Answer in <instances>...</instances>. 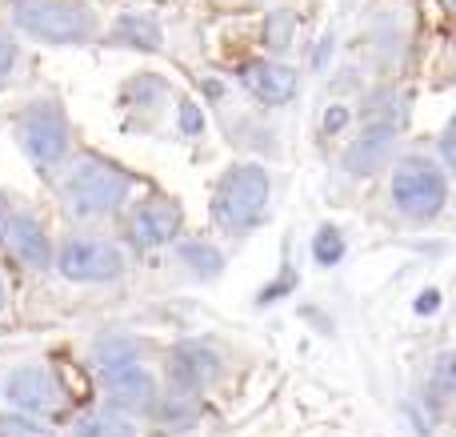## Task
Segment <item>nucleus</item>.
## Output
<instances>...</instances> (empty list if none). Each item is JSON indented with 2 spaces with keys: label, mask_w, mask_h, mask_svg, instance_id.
I'll return each mask as SVG.
<instances>
[{
  "label": "nucleus",
  "mask_w": 456,
  "mask_h": 437,
  "mask_svg": "<svg viewBox=\"0 0 456 437\" xmlns=\"http://www.w3.org/2000/svg\"><path fill=\"white\" fill-rule=\"evenodd\" d=\"M268 193H273V181H268L265 165H232L216 185L213 197V217L224 233H248L260 225L268 209Z\"/></svg>",
  "instance_id": "f257e3e1"
},
{
  "label": "nucleus",
  "mask_w": 456,
  "mask_h": 437,
  "mask_svg": "<svg viewBox=\"0 0 456 437\" xmlns=\"http://www.w3.org/2000/svg\"><path fill=\"white\" fill-rule=\"evenodd\" d=\"M133 189V177L125 169H117L112 161L101 157H80L69 169V181H64V201H69L72 213L80 217H101L120 209V201Z\"/></svg>",
  "instance_id": "f03ea898"
},
{
  "label": "nucleus",
  "mask_w": 456,
  "mask_h": 437,
  "mask_svg": "<svg viewBox=\"0 0 456 437\" xmlns=\"http://www.w3.org/2000/svg\"><path fill=\"white\" fill-rule=\"evenodd\" d=\"M16 29L45 45H80L96 37V12L77 0H24L16 8Z\"/></svg>",
  "instance_id": "7ed1b4c3"
},
{
  "label": "nucleus",
  "mask_w": 456,
  "mask_h": 437,
  "mask_svg": "<svg viewBox=\"0 0 456 437\" xmlns=\"http://www.w3.org/2000/svg\"><path fill=\"white\" fill-rule=\"evenodd\" d=\"M449 201L444 169L433 157H404L393 173V205L412 221H433Z\"/></svg>",
  "instance_id": "20e7f679"
},
{
  "label": "nucleus",
  "mask_w": 456,
  "mask_h": 437,
  "mask_svg": "<svg viewBox=\"0 0 456 437\" xmlns=\"http://www.w3.org/2000/svg\"><path fill=\"white\" fill-rule=\"evenodd\" d=\"M16 136H20L24 153L32 157V165L53 169L69 153V120H64L61 104L53 101H32L28 109L16 117Z\"/></svg>",
  "instance_id": "39448f33"
},
{
  "label": "nucleus",
  "mask_w": 456,
  "mask_h": 437,
  "mask_svg": "<svg viewBox=\"0 0 456 437\" xmlns=\"http://www.w3.org/2000/svg\"><path fill=\"white\" fill-rule=\"evenodd\" d=\"M53 265L61 269V277L80 281V285H93V281H112L125 273V257L117 245L96 237H69L61 245V253L53 257Z\"/></svg>",
  "instance_id": "423d86ee"
},
{
  "label": "nucleus",
  "mask_w": 456,
  "mask_h": 437,
  "mask_svg": "<svg viewBox=\"0 0 456 437\" xmlns=\"http://www.w3.org/2000/svg\"><path fill=\"white\" fill-rule=\"evenodd\" d=\"M4 393H8V401H12L20 414L45 417V414H56V409H61V385H56V377L48 374V369H40V366L12 369L8 382H4Z\"/></svg>",
  "instance_id": "0eeeda50"
},
{
  "label": "nucleus",
  "mask_w": 456,
  "mask_h": 437,
  "mask_svg": "<svg viewBox=\"0 0 456 437\" xmlns=\"http://www.w3.org/2000/svg\"><path fill=\"white\" fill-rule=\"evenodd\" d=\"M0 241H4L8 253H12L16 261H24L28 269H48V265H53V249H48L45 229H40V221H32L28 213L0 209Z\"/></svg>",
  "instance_id": "6e6552de"
},
{
  "label": "nucleus",
  "mask_w": 456,
  "mask_h": 437,
  "mask_svg": "<svg viewBox=\"0 0 456 437\" xmlns=\"http://www.w3.org/2000/svg\"><path fill=\"white\" fill-rule=\"evenodd\" d=\"M181 229V205L168 197H149L133 209L128 217V233H133L136 245L144 249H157V245H168Z\"/></svg>",
  "instance_id": "1a4fd4ad"
},
{
  "label": "nucleus",
  "mask_w": 456,
  "mask_h": 437,
  "mask_svg": "<svg viewBox=\"0 0 456 437\" xmlns=\"http://www.w3.org/2000/svg\"><path fill=\"white\" fill-rule=\"evenodd\" d=\"M104 398H109L112 409L144 414V409L157 406V382H152V374L141 366L112 369V374H104Z\"/></svg>",
  "instance_id": "9d476101"
},
{
  "label": "nucleus",
  "mask_w": 456,
  "mask_h": 437,
  "mask_svg": "<svg viewBox=\"0 0 456 437\" xmlns=\"http://www.w3.org/2000/svg\"><path fill=\"white\" fill-rule=\"evenodd\" d=\"M240 80H244V88H248L256 101H265V104H289L292 96H297V88H300L297 69H289V64H281V61L244 64Z\"/></svg>",
  "instance_id": "9b49d317"
},
{
  "label": "nucleus",
  "mask_w": 456,
  "mask_h": 437,
  "mask_svg": "<svg viewBox=\"0 0 456 437\" xmlns=\"http://www.w3.org/2000/svg\"><path fill=\"white\" fill-rule=\"evenodd\" d=\"M168 374H173L176 393H189V398H192V393L205 390V385L221 374V358H216L208 345H181V350L173 353Z\"/></svg>",
  "instance_id": "f8f14e48"
},
{
  "label": "nucleus",
  "mask_w": 456,
  "mask_h": 437,
  "mask_svg": "<svg viewBox=\"0 0 456 437\" xmlns=\"http://www.w3.org/2000/svg\"><path fill=\"white\" fill-rule=\"evenodd\" d=\"M393 136H396L393 120H377V125H369V128H364V133L353 141V149L345 153V169H348L353 177H364V173H372V169H380V165L388 161Z\"/></svg>",
  "instance_id": "ddd939ff"
},
{
  "label": "nucleus",
  "mask_w": 456,
  "mask_h": 437,
  "mask_svg": "<svg viewBox=\"0 0 456 437\" xmlns=\"http://www.w3.org/2000/svg\"><path fill=\"white\" fill-rule=\"evenodd\" d=\"M112 40L128 48H141V53H157L160 48V24L149 21V16H120L117 29H112Z\"/></svg>",
  "instance_id": "4468645a"
},
{
  "label": "nucleus",
  "mask_w": 456,
  "mask_h": 437,
  "mask_svg": "<svg viewBox=\"0 0 456 437\" xmlns=\"http://www.w3.org/2000/svg\"><path fill=\"white\" fill-rule=\"evenodd\" d=\"M96 366L101 374H112V369H125V366H136V345L128 337H109V342L96 345Z\"/></svg>",
  "instance_id": "2eb2a0df"
},
{
  "label": "nucleus",
  "mask_w": 456,
  "mask_h": 437,
  "mask_svg": "<svg viewBox=\"0 0 456 437\" xmlns=\"http://www.w3.org/2000/svg\"><path fill=\"white\" fill-rule=\"evenodd\" d=\"M181 261L189 265L197 277H216V273L224 269L221 253H216L213 245H205V241H189V245H181Z\"/></svg>",
  "instance_id": "dca6fc26"
},
{
  "label": "nucleus",
  "mask_w": 456,
  "mask_h": 437,
  "mask_svg": "<svg viewBox=\"0 0 456 437\" xmlns=\"http://www.w3.org/2000/svg\"><path fill=\"white\" fill-rule=\"evenodd\" d=\"M72 437H136V425L117 414H101V417L80 422L77 430H72Z\"/></svg>",
  "instance_id": "f3484780"
},
{
  "label": "nucleus",
  "mask_w": 456,
  "mask_h": 437,
  "mask_svg": "<svg viewBox=\"0 0 456 437\" xmlns=\"http://www.w3.org/2000/svg\"><path fill=\"white\" fill-rule=\"evenodd\" d=\"M292 37H297V16L281 8V12H273V16L265 21V37H260V40H265V48L281 53V48L292 45Z\"/></svg>",
  "instance_id": "a211bd4d"
},
{
  "label": "nucleus",
  "mask_w": 456,
  "mask_h": 437,
  "mask_svg": "<svg viewBox=\"0 0 456 437\" xmlns=\"http://www.w3.org/2000/svg\"><path fill=\"white\" fill-rule=\"evenodd\" d=\"M313 257L324 265V269H329V265H337L340 257H345V237H340L337 225H324V229L313 237Z\"/></svg>",
  "instance_id": "6ab92c4d"
},
{
  "label": "nucleus",
  "mask_w": 456,
  "mask_h": 437,
  "mask_svg": "<svg viewBox=\"0 0 456 437\" xmlns=\"http://www.w3.org/2000/svg\"><path fill=\"white\" fill-rule=\"evenodd\" d=\"M0 437H56L45 422H32L28 414H0Z\"/></svg>",
  "instance_id": "aec40b11"
},
{
  "label": "nucleus",
  "mask_w": 456,
  "mask_h": 437,
  "mask_svg": "<svg viewBox=\"0 0 456 437\" xmlns=\"http://www.w3.org/2000/svg\"><path fill=\"white\" fill-rule=\"evenodd\" d=\"M181 133L184 136H200V133H205V112H200L192 101H181Z\"/></svg>",
  "instance_id": "412c9836"
},
{
  "label": "nucleus",
  "mask_w": 456,
  "mask_h": 437,
  "mask_svg": "<svg viewBox=\"0 0 456 437\" xmlns=\"http://www.w3.org/2000/svg\"><path fill=\"white\" fill-rule=\"evenodd\" d=\"M433 390H436V398H449L452 393V358L449 353H441V361H436V374H433Z\"/></svg>",
  "instance_id": "4be33fe9"
},
{
  "label": "nucleus",
  "mask_w": 456,
  "mask_h": 437,
  "mask_svg": "<svg viewBox=\"0 0 456 437\" xmlns=\"http://www.w3.org/2000/svg\"><path fill=\"white\" fill-rule=\"evenodd\" d=\"M12 64H16V40L8 37V29L0 24V80L12 77Z\"/></svg>",
  "instance_id": "5701e85b"
},
{
  "label": "nucleus",
  "mask_w": 456,
  "mask_h": 437,
  "mask_svg": "<svg viewBox=\"0 0 456 437\" xmlns=\"http://www.w3.org/2000/svg\"><path fill=\"white\" fill-rule=\"evenodd\" d=\"M348 120V109H332V112H324V133H337L340 125Z\"/></svg>",
  "instance_id": "b1692460"
},
{
  "label": "nucleus",
  "mask_w": 456,
  "mask_h": 437,
  "mask_svg": "<svg viewBox=\"0 0 456 437\" xmlns=\"http://www.w3.org/2000/svg\"><path fill=\"white\" fill-rule=\"evenodd\" d=\"M436 305H441V297H436V293H428V297H420V301H417V309H420V313H433Z\"/></svg>",
  "instance_id": "393cba45"
},
{
  "label": "nucleus",
  "mask_w": 456,
  "mask_h": 437,
  "mask_svg": "<svg viewBox=\"0 0 456 437\" xmlns=\"http://www.w3.org/2000/svg\"><path fill=\"white\" fill-rule=\"evenodd\" d=\"M0 305H4V285H0Z\"/></svg>",
  "instance_id": "a878e982"
}]
</instances>
